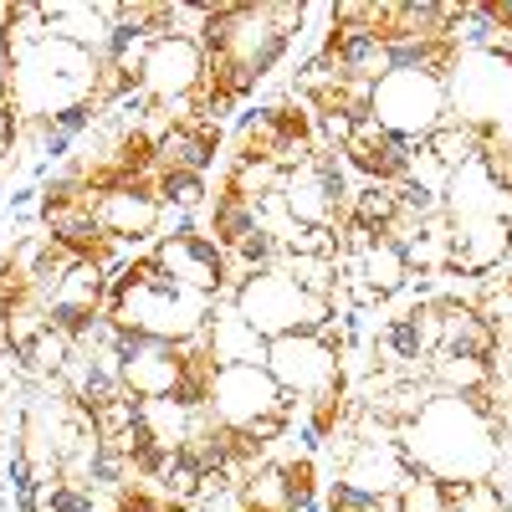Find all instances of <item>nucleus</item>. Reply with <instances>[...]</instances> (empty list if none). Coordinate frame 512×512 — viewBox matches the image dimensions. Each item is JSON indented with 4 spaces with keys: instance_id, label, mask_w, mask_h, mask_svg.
Segmentation results:
<instances>
[{
    "instance_id": "cd10ccee",
    "label": "nucleus",
    "mask_w": 512,
    "mask_h": 512,
    "mask_svg": "<svg viewBox=\"0 0 512 512\" xmlns=\"http://www.w3.org/2000/svg\"><path fill=\"white\" fill-rule=\"evenodd\" d=\"M11 93V57H6V36H0V103Z\"/></svg>"
},
{
    "instance_id": "7ed1b4c3",
    "label": "nucleus",
    "mask_w": 512,
    "mask_h": 512,
    "mask_svg": "<svg viewBox=\"0 0 512 512\" xmlns=\"http://www.w3.org/2000/svg\"><path fill=\"white\" fill-rule=\"evenodd\" d=\"M93 93H98V52L77 47V41L47 36L41 47L11 62L6 103L16 108L21 123H47L72 108H93Z\"/></svg>"
},
{
    "instance_id": "423d86ee",
    "label": "nucleus",
    "mask_w": 512,
    "mask_h": 512,
    "mask_svg": "<svg viewBox=\"0 0 512 512\" xmlns=\"http://www.w3.org/2000/svg\"><path fill=\"white\" fill-rule=\"evenodd\" d=\"M369 118L395 134L405 144H420L431 139L436 128L451 118V103H446V77H431V72H390L374 82V98H369Z\"/></svg>"
},
{
    "instance_id": "dca6fc26",
    "label": "nucleus",
    "mask_w": 512,
    "mask_h": 512,
    "mask_svg": "<svg viewBox=\"0 0 512 512\" xmlns=\"http://www.w3.org/2000/svg\"><path fill=\"white\" fill-rule=\"evenodd\" d=\"M338 267H344L349 277V287H364L374 303H384V297H395V292H405L410 287V262H405V251L400 246H390V241H374V246H364L359 256H338Z\"/></svg>"
},
{
    "instance_id": "20e7f679",
    "label": "nucleus",
    "mask_w": 512,
    "mask_h": 512,
    "mask_svg": "<svg viewBox=\"0 0 512 512\" xmlns=\"http://www.w3.org/2000/svg\"><path fill=\"white\" fill-rule=\"evenodd\" d=\"M446 103L456 123H472L477 134L512 128V52H456L446 72Z\"/></svg>"
},
{
    "instance_id": "f257e3e1",
    "label": "nucleus",
    "mask_w": 512,
    "mask_h": 512,
    "mask_svg": "<svg viewBox=\"0 0 512 512\" xmlns=\"http://www.w3.org/2000/svg\"><path fill=\"white\" fill-rule=\"evenodd\" d=\"M395 446L410 472H425L446 487L492 482L502 466V431L461 395H436L410 425L395 431Z\"/></svg>"
},
{
    "instance_id": "393cba45",
    "label": "nucleus",
    "mask_w": 512,
    "mask_h": 512,
    "mask_svg": "<svg viewBox=\"0 0 512 512\" xmlns=\"http://www.w3.org/2000/svg\"><path fill=\"white\" fill-rule=\"evenodd\" d=\"M395 512H451V497H446V482L425 477V472H410L395 492Z\"/></svg>"
},
{
    "instance_id": "a211bd4d",
    "label": "nucleus",
    "mask_w": 512,
    "mask_h": 512,
    "mask_svg": "<svg viewBox=\"0 0 512 512\" xmlns=\"http://www.w3.org/2000/svg\"><path fill=\"white\" fill-rule=\"evenodd\" d=\"M216 144H221V128L216 123H190V128H169V134L154 144V169H164V175H200L210 159H216Z\"/></svg>"
},
{
    "instance_id": "f03ea898",
    "label": "nucleus",
    "mask_w": 512,
    "mask_h": 512,
    "mask_svg": "<svg viewBox=\"0 0 512 512\" xmlns=\"http://www.w3.org/2000/svg\"><path fill=\"white\" fill-rule=\"evenodd\" d=\"M216 297H200L190 287H175L154 256H128V262L108 277V318L118 328H134L159 344H190L205 333Z\"/></svg>"
},
{
    "instance_id": "4be33fe9",
    "label": "nucleus",
    "mask_w": 512,
    "mask_h": 512,
    "mask_svg": "<svg viewBox=\"0 0 512 512\" xmlns=\"http://www.w3.org/2000/svg\"><path fill=\"white\" fill-rule=\"evenodd\" d=\"M282 272L303 287L308 297H318V303H328V297L338 292V282H344L338 256H282Z\"/></svg>"
},
{
    "instance_id": "4468645a",
    "label": "nucleus",
    "mask_w": 512,
    "mask_h": 512,
    "mask_svg": "<svg viewBox=\"0 0 512 512\" xmlns=\"http://www.w3.org/2000/svg\"><path fill=\"white\" fill-rule=\"evenodd\" d=\"M405 477H410V466L395 441H359L344 456V472H338V482L359 487L364 497H395Z\"/></svg>"
},
{
    "instance_id": "2eb2a0df",
    "label": "nucleus",
    "mask_w": 512,
    "mask_h": 512,
    "mask_svg": "<svg viewBox=\"0 0 512 512\" xmlns=\"http://www.w3.org/2000/svg\"><path fill=\"white\" fill-rule=\"evenodd\" d=\"M93 216L103 226V236L113 241H149L154 226H159V200L139 185H118V190H103L98 205H93Z\"/></svg>"
},
{
    "instance_id": "1a4fd4ad",
    "label": "nucleus",
    "mask_w": 512,
    "mask_h": 512,
    "mask_svg": "<svg viewBox=\"0 0 512 512\" xmlns=\"http://www.w3.org/2000/svg\"><path fill=\"white\" fill-rule=\"evenodd\" d=\"M118 379L134 400H169L180 395L185 379V349L180 344H159V338H144L134 328H118Z\"/></svg>"
},
{
    "instance_id": "f3484780",
    "label": "nucleus",
    "mask_w": 512,
    "mask_h": 512,
    "mask_svg": "<svg viewBox=\"0 0 512 512\" xmlns=\"http://www.w3.org/2000/svg\"><path fill=\"white\" fill-rule=\"evenodd\" d=\"M205 349L210 359H216V369H231V364H267V338L256 333L231 303H216V313H210L205 323Z\"/></svg>"
},
{
    "instance_id": "f8f14e48",
    "label": "nucleus",
    "mask_w": 512,
    "mask_h": 512,
    "mask_svg": "<svg viewBox=\"0 0 512 512\" xmlns=\"http://www.w3.org/2000/svg\"><path fill=\"white\" fill-rule=\"evenodd\" d=\"M446 272L451 277H487L512 256V221H446Z\"/></svg>"
},
{
    "instance_id": "9b49d317",
    "label": "nucleus",
    "mask_w": 512,
    "mask_h": 512,
    "mask_svg": "<svg viewBox=\"0 0 512 512\" xmlns=\"http://www.w3.org/2000/svg\"><path fill=\"white\" fill-rule=\"evenodd\" d=\"M154 262H159V272L175 282V287H190V292H200V297H216L221 303V292H226V251L210 241V236H200V231H190V236H175V241H154Z\"/></svg>"
},
{
    "instance_id": "412c9836",
    "label": "nucleus",
    "mask_w": 512,
    "mask_h": 512,
    "mask_svg": "<svg viewBox=\"0 0 512 512\" xmlns=\"http://www.w3.org/2000/svg\"><path fill=\"white\" fill-rule=\"evenodd\" d=\"M420 144L441 159V169H451V175H456V169H466V164H477V159H482L487 134H477L472 123H456V118H446V123L436 128V134H431V139H420Z\"/></svg>"
},
{
    "instance_id": "6e6552de",
    "label": "nucleus",
    "mask_w": 512,
    "mask_h": 512,
    "mask_svg": "<svg viewBox=\"0 0 512 512\" xmlns=\"http://www.w3.org/2000/svg\"><path fill=\"white\" fill-rule=\"evenodd\" d=\"M267 374L292 400H318L333 384H344V359L318 333H287L267 344Z\"/></svg>"
},
{
    "instance_id": "aec40b11",
    "label": "nucleus",
    "mask_w": 512,
    "mask_h": 512,
    "mask_svg": "<svg viewBox=\"0 0 512 512\" xmlns=\"http://www.w3.org/2000/svg\"><path fill=\"white\" fill-rule=\"evenodd\" d=\"M425 374H431L436 395H477L492 384L497 369H492V359H472V354H431Z\"/></svg>"
},
{
    "instance_id": "6ab92c4d",
    "label": "nucleus",
    "mask_w": 512,
    "mask_h": 512,
    "mask_svg": "<svg viewBox=\"0 0 512 512\" xmlns=\"http://www.w3.org/2000/svg\"><path fill=\"white\" fill-rule=\"evenodd\" d=\"M139 425H144V436L159 456H180L190 425H195V410L175 395L169 400H139Z\"/></svg>"
},
{
    "instance_id": "a878e982",
    "label": "nucleus",
    "mask_w": 512,
    "mask_h": 512,
    "mask_svg": "<svg viewBox=\"0 0 512 512\" xmlns=\"http://www.w3.org/2000/svg\"><path fill=\"white\" fill-rule=\"evenodd\" d=\"M72 338L62 333V328H47V333H36V344L21 354L26 364H31V374H47V379H57L62 369H67V359H72Z\"/></svg>"
},
{
    "instance_id": "ddd939ff",
    "label": "nucleus",
    "mask_w": 512,
    "mask_h": 512,
    "mask_svg": "<svg viewBox=\"0 0 512 512\" xmlns=\"http://www.w3.org/2000/svg\"><path fill=\"white\" fill-rule=\"evenodd\" d=\"M441 210L446 221H512V195L487 175V164H466L446 180V195H441Z\"/></svg>"
},
{
    "instance_id": "0eeeda50",
    "label": "nucleus",
    "mask_w": 512,
    "mask_h": 512,
    "mask_svg": "<svg viewBox=\"0 0 512 512\" xmlns=\"http://www.w3.org/2000/svg\"><path fill=\"white\" fill-rule=\"evenodd\" d=\"M205 410L216 415L226 431H251V425L267 420V415H292V395L277 390L267 364H231V369H216V379H210Z\"/></svg>"
},
{
    "instance_id": "b1692460",
    "label": "nucleus",
    "mask_w": 512,
    "mask_h": 512,
    "mask_svg": "<svg viewBox=\"0 0 512 512\" xmlns=\"http://www.w3.org/2000/svg\"><path fill=\"white\" fill-rule=\"evenodd\" d=\"M93 415V436L108 446V441H118V436H128L139 425V400L128 395V390H118L113 400H103L98 410H88Z\"/></svg>"
},
{
    "instance_id": "39448f33",
    "label": "nucleus",
    "mask_w": 512,
    "mask_h": 512,
    "mask_svg": "<svg viewBox=\"0 0 512 512\" xmlns=\"http://www.w3.org/2000/svg\"><path fill=\"white\" fill-rule=\"evenodd\" d=\"M226 303L267 338H287V333H318L333 313H328V303H318V297H308L303 287H297L282 267H272V272H251V277H241L236 287H231V297Z\"/></svg>"
},
{
    "instance_id": "5701e85b",
    "label": "nucleus",
    "mask_w": 512,
    "mask_h": 512,
    "mask_svg": "<svg viewBox=\"0 0 512 512\" xmlns=\"http://www.w3.org/2000/svg\"><path fill=\"white\" fill-rule=\"evenodd\" d=\"M256 231V205H241L231 195H216V216H210V241H216L226 256Z\"/></svg>"
},
{
    "instance_id": "bb28decb",
    "label": "nucleus",
    "mask_w": 512,
    "mask_h": 512,
    "mask_svg": "<svg viewBox=\"0 0 512 512\" xmlns=\"http://www.w3.org/2000/svg\"><path fill=\"white\" fill-rule=\"evenodd\" d=\"M31 216H41V190L36 185H21L11 195V221H31Z\"/></svg>"
},
{
    "instance_id": "9d476101",
    "label": "nucleus",
    "mask_w": 512,
    "mask_h": 512,
    "mask_svg": "<svg viewBox=\"0 0 512 512\" xmlns=\"http://www.w3.org/2000/svg\"><path fill=\"white\" fill-rule=\"evenodd\" d=\"M200 82H205V52H200V41H190V36H159V41H149L144 67H139V93L154 108L195 98Z\"/></svg>"
}]
</instances>
